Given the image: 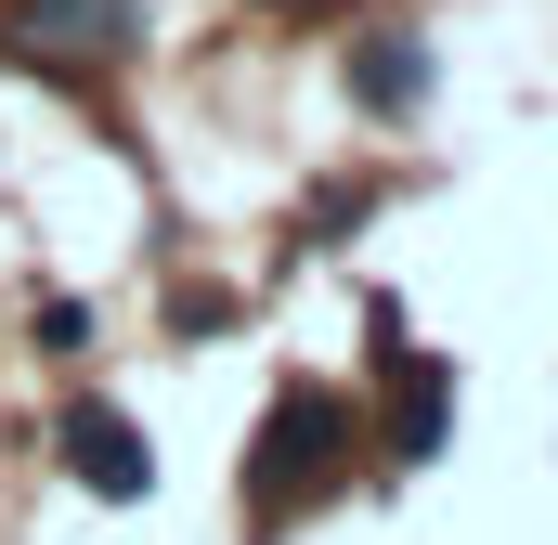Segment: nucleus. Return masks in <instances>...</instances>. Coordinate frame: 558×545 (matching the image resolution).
<instances>
[{"label": "nucleus", "mask_w": 558, "mask_h": 545, "mask_svg": "<svg viewBox=\"0 0 558 545\" xmlns=\"http://www.w3.org/2000/svg\"><path fill=\"white\" fill-rule=\"evenodd\" d=\"M52 455H65V468H78V481H92L105 507H131L143 481H156V441H143V428L105 403V390H78V403L52 415Z\"/></svg>", "instance_id": "obj_2"}, {"label": "nucleus", "mask_w": 558, "mask_h": 545, "mask_svg": "<svg viewBox=\"0 0 558 545\" xmlns=\"http://www.w3.org/2000/svg\"><path fill=\"white\" fill-rule=\"evenodd\" d=\"M364 105H390V118L416 105V52H403V39H377V52H364Z\"/></svg>", "instance_id": "obj_5"}, {"label": "nucleus", "mask_w": 558, "mask_h": 545, "mask_svg": "<svg viewBox=\"0 0 558 545\" xmlns=\"http://www.w3.org/2000/svg\"><path fill=\"white\" fill-rule=\"evenodd\" d=\"M390 377H403V403H390V455L416 468L428 441H441V364H390Z\"/></svg>", "instance_id": "obj_4"}, {"label": "nucleus", "mask_w": 558, "mask_h": 545, "mask_svg": "<svg viewBox=\"0 0 558 545\" xmlns=\"http://www.w3.org/2000/svg\"><path fill=\"white\" fill-rule=\"evenodd\" d=\"M13 52H39V65H118L131 52V0H13Z\"/></svg>", "instance_id": "obj_3"}, {"label": "nucleus", "mask_w": 558, "mask_h": 545, "mask_svg": "<svg viewBox=\"0 0 558 545\" xmlns=\"http://www.w3.org/2000/svg\"><path fill=\"white\" fill-rule=\"evenodd\" d=\"M351 441V415H338V390H286L274 403V428H260V455H247V481H260V507H312L325 494V455Z\"/></svg>", "instance_id": "obj_1"}]
</instances>
